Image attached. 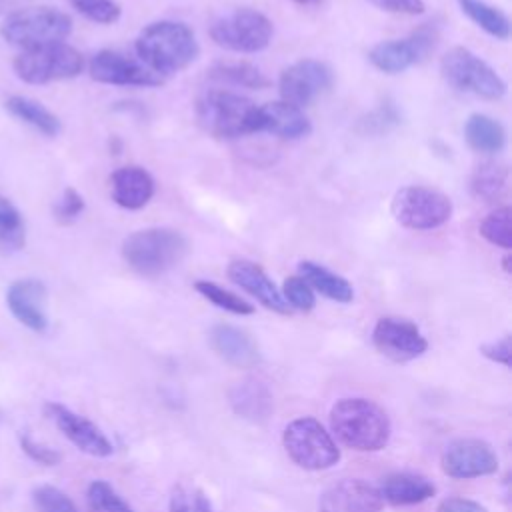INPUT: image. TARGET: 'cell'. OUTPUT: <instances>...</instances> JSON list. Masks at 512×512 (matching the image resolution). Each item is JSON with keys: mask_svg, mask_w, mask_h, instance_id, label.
<instances>
[{"mask_svg": "<svg viewBox=\"0 0 512 512\" xmlns=\"http://www.w3.org/2000/svg\"><path fill=\"white\" fill-rule=\"evenodd\" d=\"M134 48L140 62L160 78L188 68L200 54L194 32L174 20L148 24L138 34Z\"/></svg>", "mask_w": 512, "mask_h": 512, "instance_id": "1", "label": "cell"}, {"mask_svg": "<svg viewBox=\"0 0 512 512\" xmlns=\"http://www.w3.org/2000/svg\"><path fill=\"white\" fill-rule=\"evenodd\" d=\"M330 428L348 448L358 452H378L390 440V420L386 412L366 398H342L330 410Z\"/></svg>", "mask_w": 512, "mask_h": 512, "instance_id": "2", "label": "cell"}, {"mask_svg": "<svg viewBox=\"0 0 512 512\" xmlns=\"http://www.w3.org/2000/svg\"><path fill=\"white\" fill-rule=\"evenodd\" d=\"M188 254V240L174 228L136 230L122 242V258L140 276L154 278L178 266Z\"/></svg>", "mask_w": 512, "mask_h": 512, "instance_id": "3", "label": "cell"}, {"mask_svg": "<svg viewBox=\"0 0 512 512\" xmlns=\"http://www.w3.org/2000/svg\"><path fill=\"white\" fill-rule=\"evenodd\" d=\"M196 120L216 138H238L258 132V106L230 90H208L196 102Z\"/></svg>", "mask_w": 512, "mask_h": 512, "instance_id": "4", "label": "cell"}, {"mask_svg": "<svg viewBox=\"0 0 512 512\" xmlns=\"http://www.w3.org/2000/svg\"><path fill=\"white\" fill-rule=\"evenodd\" d=\"M72 32V18L52 6H28L6 14L0 36L22 50L64 42Z\"/></svg>", "mask_w": 512, "mask_h": 512, "instance_id": "5", "label": "cell"}, {"mask_svg": "<svg viewBox=\"0 0 512 512\" xmlns=\"http://www.w3.org/2000/svg\"><path fill=\"white\" fill-rule=\"evenodd\" d=\"M282 444L290 460L304 470H328L340 460V448L330 432L310 416L292 420L284 428Z\"/></svg>", "mask_w": 512, "mask_h": 512, "instance_id": "6", "label": "cell"}, {"mask_svg": "<svg viewBox=\"0 0 512 512\" xmlns=\"http://www.w3.org/2000/svg\"><path fill=\"white\" fill-rule=\"evenodd\" d=\"M12 68L16 76L26 84H48L76 78L84 68V58L76 48L58 42L22 50L14 58Z\"/></svg>", "mask_w": 512, "mask_h": 512, "instance_id": "7", "label": "cell"}, {"mask_svg": "<svg viewBox=\"0 0 512 512\" xmlns=\"http://www.w3.org/2000/svg\"><path fill=\"white\" fill-rule=\"evenodd\" d=\"M440 70L446 82L462 92H470L486 100H498L506 94V82L502 76L464 46L450 48L440 60Z\"/></svg>", "mask_w": 512, "mask_h": 512, "instance_id": "8", "label": "cell"}, {"mask_svg": "<svg viewBox=\"0 0 512 512\" xmlns=\"http://www.w3.org/2000/svg\"><path fill=\"white\" fill-rule=\"evenodd\" d=\"M452 200L428 186H404L392 198V216L408 230H432L452 216Z\"/></svg>", "mask_w": 512, "mask_h": 512, "instance_id": "9", "label": "cell"}, {"mask_svg": "<svg viewBox=\"0 0 512 512\" xmlns=\"http://www.w3.org/2000/svg\"><path fill=\"white\" fill-rule=\"evenodd\" d=\"M272 34V20L252 8H238L210 26L212 40L234 52H260L270 44Z\"/></svg>", "mask_w": 512, "mask_h": 512, "instance_id": "10", "label": "cell"}, {"mask_svg": "<svg viewBox=\"0 0 512 512\" xmlns=\"http://www.w3.org/2000/svg\"><path fill=\"white\" fill-rule=\"evenodd\" d=\"M438 42V26L428 22L400 40H384L368 52V60L374 68L386 74H398L410 66L422 62Z\"/></svg>", "mask_w": 512, "mask_h": 512, "instance_id": "11", "label": "cell"}, {"mask_svg": "<svg viewBox=\"0 0 512 512\" xmlns=\"http://www.w3.org/2000/svg\"><path fill=\"white\" fill-rule=\"evenodd\" d=\"M334 72L326 62L304 58L290 64L278 78V90L284 102L292 106H308L320 94L330 90Z\"/></svg>", "mask_w": 512, "mask_h": 512, "instance_id": "12", "label": "cell"}, {"mask_svg": "<svg viewBox=\"0 0 512 512\" xmlns=\"http://www.w3.org/2000/svg\"><path fill=\"white\" fill-rule=\"evenodd\" d=\"M442 472L454 480H470L498 472V456L480 438H456L442 452Z\"/></svg>", "mask_w": 512, "mask_h": 512, "instance_id": "13", "label": "cell"}, {"mask_svg": "<svg viewBox=\"0 0 512 512\" xmlns=\"http://www.w3.org/2000/svg\"><path fill=\"white\" fill-rule=\"evenodd\" d=\"M372 344L376 350L392 362H410L428 350V340L420 328L406 320L386 316L380 318L372 330Z\"/></svg>", "mask_w": 512, "mask_h": 512, "instance_id": "14", "label": "cell"}, {"mask_svg": "<svg viewBox=\"0 0 512 512\" xmlns=\"http://www.w3.org/2000/svg\"><path fill=\"white\" fill-rule=\"evenodd\" d=\"M92 80L112 86H160L164 78L116 50H100L88 64Z\"/></svg>", "mask_w": 512, "mask_h": 512, "instance_id": "15", "label": "cell"}, {"mask_svg": "<svg viewBox=\"0 0 512 512\" xmlns=\"http://www.w3.org/2000/svg\"><path fill=\"white\" fill-rule=\"evenodd\" d=\"M46 416L56 424V428L84 454L106 458L114 452L112 442L106 438V434L88 418L76 414L74 410L66 408L58 402H48L44 406Z\"/></svg>", "mask_w": 512, "mask_h": 512, "instance_id": "16", "label": "cell"}, {"mask_svg": "<svg viewBox=\"0 0 512 512\" xmlns=\"http://www.w3.org/2000/svg\"><path fill=\"white\" fill-rule=\"evenodd\" d=\"M382 506L378 488L360 478L334 482L318 500V512H382Z\"/></svg>", "mask_w": 512, "mask_h": 512, "instance_id": "17", "label": "cell"}, {"mask_svg": "<svg viewBox=\"0 0 512 512\" xmlns=\"http://www.w3.org/2000/svg\"><path fill=\"white\" fill-rule=\"evenodd\" d=\"M46 298L48 290L44 282L36 278L16 280L6 290L8 310L20 324L30 328L32 332H44L48 328Z\"/></svg>", "mask_w": 512, "mask_h": 512, "instance_id": "18", "label": "cell"}, {"mask_svg": "<svg viewBox=\"0 0 512 512\" xmlns=\"http://www.w3.org/2000/svg\"><path fill=\"white\" fill-rule=\"evenodd\" d=\"M226 272L236 286L254 296L264 308L276 314H290V306L282 298V292L276 288V284L270 280V276L264 272L260 264L246 258H238L228 264Z\"/></svg>", "mask_w": 512, "mask_h": 512, "instance_id": "19", "label": "cell"}, {"mask_svg": "<svg viewBox=\"0 0 512 512\" xmlns=\"http://www.w3.org/2000/svg\"><path fill=\"white\" fill-rule=\"evenodd\" d=\"M212 350L236 368H252L260 362V350L254 338L238 326L216 324L208 334Z\"/></svg>", "mask_w": 512, "mask_h": 512, "instance_id": "20", "label": "cell"}, {"mask_svg": "<svg viewBox=\"0 0 512 512\" xmlns=\"http://www.w3.org/2000/svg\"><path fill=\"white\" fill-rule=\"evenodd\" d=\"M110 192L112 200L126 210L144 208L154 192L156 184L152 174L142 166H122L110 176Z\"/></svg>", "mask_w": 512, "mask_h": 512, "instance_id": "21", "label": "cell"}, {"mask_svg": "<svg viewBox=\"0 0 512 512\" xmlns=\"http://www.w3.org/2000/svg\"><path fill=\"white\" fill-rule=\"evenodd\" d=\"M258 132H270L284 140H298L312 132V124L298 106L278 100L258 106Z\"/></svg>", "mask_w": 512, "mask_h": 512, "instance_id": "22", "label": "cell"}, {"mask_svg": "<svg viewBox=\"0 0 512 512\" xmlns=\"http://www.w3.org/2000/svg\"><path fill=\"white\" fill-rule=\"evenodd\" d=\"M228 402L238 416H242L250 422L268 420V416L272 414V408H274L272 392H270L268 384L254 376L234 382L228 390Z\"/></svg>", "mask_w": 512, "mask_h": 512, "instance_id": "23", "label": "cell"}, {"mask_svg": "<svg viewBox=\"0 0 512 512\" xmlns=\"http://www.w3.org/2000/svg\"><path fill=\"white\" fill-rule=\"evenodd\" d=\"M378 494L382 502L392 506H412L430 500L436 494V486L432 480L416 472H392L382 478Z\"/></svg>", "mask_w": 512, "mask_h": 512, "instance_id": "24", "label": "cell"}, {"mask_svg": "<svg viewBox=\"0 0 512 512\" xmlns=\"http://www.w3.org/2000/svg\"><path fill=\"white\" fill-rule=\"evenodd\" d=\"M298 272L310 284V288L320 292L324 298L340 302V304L352 302L354 288L344 276H340V274H336V272L328 270L326 266H322L318 262H312V260H302L298 264Z\"/></svg>", "mask_w": 512, "mask_h": 512, "instance_id": "25", "label": "cell"}, {"mask_svg": "<svg viewBox=\"0 0 512 512\" xmlns=\"http://www.w3.org/2000/svg\"><path fill=\"white\" fill-rule=\"evenodd\" d=\"M464 138L468 146L482 154H498L506 146L504 126L488 114H470L464 124Z\"/></svg>", "mask_w": 512, "mask_h": 512, "instance_id": "26", "label": "cell"}, {"mask_svg": "<svg viewBox=\"0 0 512 512\" xmlns=\"http://www.w3.org/2000/svg\"><path fill=\"white\" fill-rule=\"evenodd\" d=\"M4 106L14 118L26 122L28 126L42 132L44 136H58L60 130H62L60 118L52 110H48L42 102H38L34 98L14 94L4 102Z\"/></svg>", "mask_w": 512, "mask_h": 512, "instance_id": "27", "label": "cell"}, {"mask_svg": "<svg viewBox=\"0 0 512 512\" xmlns=\"http://www.w3.org/2000/svg\"><path fill=\"white\" fill-rule=\"evenodd\" d=\"M508 182H510V172L504 164L482 162L474 168L468 186H470V194L476 200L492 204L506 196Z\"/></svg>", "mask_w": 512, "mask_h": 512, "instance_id": "28", "label": "cell"}, {"mask_svg": "<svg viewBox=\"0 0 512 512\" xmlns=\"http://www.w3.org/2000/svg\"><path fill=\"white\" fill-rule=\"evenodd\" d=\"M456 2H458L460 10L476 26H480L486 34H490L498 40L510 38V20L502 10H498L496 6H492L484 0H456Z\"/></svg>", "mask_w": 512, "mask_h": 512, "instance_id": "29", "label": "cell"}, {"mask_svg": "<svg viewBox=\"0 0 512 512\" xmlns=\"http://www.w3.org/2000/svg\"><path fill=\"white\" fill-rule=\"evenodd\" d=\"M210 78L218 82H226L232 86H242L250 90H262L270 84V80L250 62H216L210 68Z\"/></svg>", "mask_w": 512, "mask_h": 512, "instance_id": "30", "label": "cell"}, {"mask_svg": "<svg viewBox=\"0 0 512 512\" xmlns=\"http://www.w3.org/2000/svg\"><path fill=\"white\" fill-rule=\"evenodd\" d=\"M480 236L492 246L510 250L512 248V210L500 206L480 222Z\"/></svg>", "mask_w": 512, "mask_h": 512, "instance_id": "31", "label": "cell"}, {"mask_svg": "<svg viewBox=\"0 0 512 512\" xmlns=\"http://www.w3.org/2000/svg\"><path fill=\"white\" fill-rule=\"evenodd\" d=\"M402 122V116L396 108L394 102L384 100L380 102L374 110H370L366 116H362L356 124V130L360 134H368V136H382L388 134L390 130H394L398 124Z\"/></svg>", "mask_w": 512, "mask_h": 512, "instance_id": "32", "label": "cell"}, {"mask_svg": "<svg viewBox=\"0 0 512 512\" xmlns=\"http://www.w3.org/2000/svg\"><path fill=\"white\" fill-rule=\"evenodd\" d=\"M194 290L204 296L208 302H212L214 306L226 310V312H232V314H238V316H250L254 314V306L250 302H246L244 298H240L238 294L210 282V280H198L194 284Z\"/></svg>", "mask_w": 512, "mask_h": 512, "instance_id": "33", "label": "cell"}, {"mask_svg": "<svg viewBox=\"0 0 512 512\" xmlns=\"http://www.w3.org/2000/svg\"><path fill=\"white\" fill-rule=\"evenodd\" d=\"M26 242L24 222L18 208L0 196V246L6 250H20Z\"/></svg>", "mask_w": 512, "mask_h": 512, "instance_id": "34", "label": "cell"}, {"mask_svg": "<svg viewBox=\"0 0 512 512\" xmlns=\"http://www.w3.org/2000/svg\"><path fill=\"white\" fill-rule=\"evenodd\" d=\"M88 502L94 512H134V508L106 480L90 482Z\"/></svg>", "mask_w": 512, "mask_h": 512, "instance_id": "35", "label": "cell"}, {"mask_svg": "<svg viewBox=\"0 0 512 512\" xmlns=\"http://www.w3.org/2000/svg\"><path fill=\"white\" fill-rule=\"evenodd\" d=\"M32 502L38 512H80L66 492L50 484L36 486L32 490Z\"/></svg>", "mask_w": 512, "mask_h": 512, "instance_id": "36", "label": "cell"}, {"mask_svg": "<svg viewBox=\"0 0 512 512\" xmlns=\"http://www.w3.org/2000/svg\"><path fill=\"white\" fill-rule=\"evenodd\" d=\"M170 512H212V506L200 488L178 484L170 496Z\"/></svg>", "mask_w": 512, "mask_h": 512, "instance_id": "37", "label": "cell"}, {"mask_svg": "<svg viewBox=\"0 0 512 512\" xmlns=\"http://www.w3.org/2000/svg\"><path fill=\"white\" fill-rule=\"evenodd\" d=\"M70 4L96 24H114L122 16V8L116 0H70Z\"/></svg>", "mask_w": 512, "mask_h": 512, "instance_id": "38", "label": "cell"}, {"mask_svg": "<svg viewBox=\"0 0 512 512\" xmlns=\"http://www.w3.org/2000/svg\"><path fill=\"white\" fill-rule=\"evenodd\" d=\"M282 298L286 304L300 312H310L316 306V296L310 284L302 276H288L282 286Z\"/></svg>", "mask_w": 512, "mask_h": 512, "instance_id": "39", "label": "cell"}, {"mask_svg": "<svg viewBox=\"0 0 512 512\" xmlns=\"http://www.w3.org/2000/svg\"><path fill=\"white\" fill-rule=\"evenodd\" d=\"M84 208L86 204L82 194L76 188H66L54 206V218L60 224H70L84 212Z\"/></svg>", "mask_w": 512, "mask_h": 512, "instance_id": "40", "label": "cell"}, {"mask_svg": "<svg viewBox=\"0 0 512 512\" xmlns=\"http://www.w3.org/2000/svg\"><path fill=\"white\" fill-rule=\"evenodd\" d=\"M20 446L22 450L38 464H44V466H56L60 460H62V454L54 448H48L44 444H38L36 440H32L28 434H22L20 436Z\"/></svg>", "mask_w": 512, "mask_h": 512, "instance_id": "41", "label": "cell"}, {"mask_svg": "<svg viewBox=\"0 0 512 512\" xmlns=\"http://www.w3.org/2000/svg\"><path fill=\"white\" fill-rule=\"evenodd\" d=\"M368 2H372L380 10L394 12V14H406V16L422 14L426 8L424 0H368Z\"/></svg>", "mask_w": 512, "mask_h": 512, "instance_id": "42", "label": "cell"}, {"mask_svg": "<svg viewBox=\"0 0 512 512\" xmlns=\"http://www.w3.org/2000/svg\"><path fill=\"white\" fill-rule=\"evenodd\" d=\"M480 354L486 356L488 360L496 362V364H502V366H510V336H502L500 340H494V342H486L480 346Z\"/></svg>", "mask_w": 512, "mask_h": 512, "instance_id": "43", "label": "cell"}, {"mask_svg": "<svg viewBox=\"0 0 512 512\" xmlns=\"http://www.w3.org/2000/svg\"><path fill=\"white\" fill-rule=\"evenodd\" d=\"M436 512H488L482 504L474 502V500H468V498H460V496H454V498H446L438 504V510Z\"/></svg>", "mask_w": 512, "mask_h": 512, "instance_id": "44", "label": "cell"}, {"mask_svg": "<svg viewBox=\"0 0 512 512\" xmlns=\"http://www.w3.org/2000/svg\"><path fill=\"white\" fill-rule=\"evenodd\" d=\"M18 0H0V14H10Z\"/></svg>", "mask_w": 512, "mask_h": 512, "instance_id": "45", "label": "cell"}, {"mask_svg": "<svg viewBox=\"0 0 512 512\" xmlns=\"http://www.w3.org/2000/svg\"><path fill=\"white\" fill-rule=\"evenodd\" d=\"M290 2H294V4H298V6H318V4H322L324 0H290Z\"/></svg>", "mask_w": 512, "mask_h": 512, "instance_id": "46", "label": "cell"}, {"mask_svg": "<svg viewBox=\"0 0 512 512\" xmlns=\"http://www.w3.org/2000/svg\"><path fill=\"white\" fill-rule=\"evenodd\" d=\"M502 266H504V270H506V272H510V256H504Z\"/></svg>", "mask_w": 512, "mask_h": 512, "instance_id": "47", "label": "cell"}]
</instances>
